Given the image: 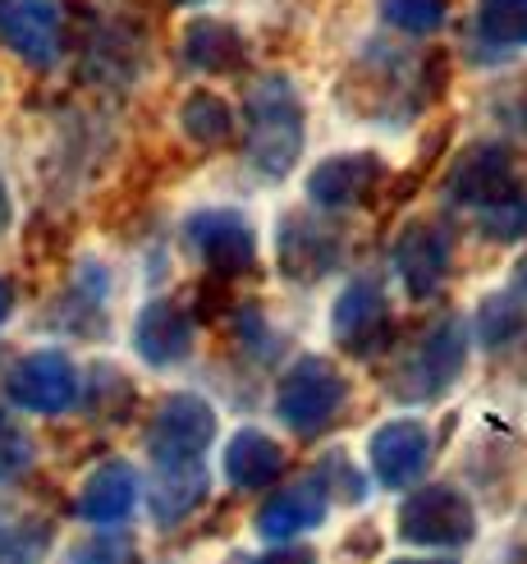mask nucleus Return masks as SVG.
<instances>
[{
	"instance_id": "obj_7",
	"label": "nucleus",
	"mask_w": 527,
	"mask_h": 564,
	"mask_svg": "<svg viewBox=\"0 0 527 564\" xmlns=\"http://www.w3.org/2000/svg\"><path fill=\"white\" fill-rule=\"evenodd\" d=\"M340 230L330 220H317V216H303V212H289L281 225H275V262L289 280L298 285H317L330 271L340 267Z\"/></svg>"
},
{
	"instance_id": "obj_19",
	"label": "nucleus",
	"mask_w": 527,
	"mask_h": 564,
	"mask_svg": "<svg viewBox=\"0 0 527 564\" xmlns=\"http://www.w3.org/2000/svg\"><path fill=\"white\" fill-rule=\"evenodd\" d=\"M184 61L198 74H239L248 61V42L226 19H198L184 33Z\"/></svg>"
},
{
	"instance_id": "obj_24",
	"label": "nucleus",
	"mask_w": 527,
	"mask_h": 564,
	"mask_svg": "<svg viewBox=\"0 0 527 564\" xmlns=\"http://www.w3.org/2000/svg\"><path fill=\"white\" fill-rule=\"evenodd\" d=\"M477 33H482V42L501 46V51L527 46V0H482Z\"/></svg>"
},
{
	"instance_id": "obj_13",
	"label": "nucleus",
	"mask_w": 527,
	"mask_h": 564,
	"mask_svg": "<svg viewBox=\"0 0 527 564\" xmlns=\"http://www.w3.org/2000/svg\"><path fill=\"white\" fill-rule=\"evenodd\" d=\"M381 180H385V165L372 152L326 156L308 175V197L321 212H349V207H363L367 197L381 188Z\"/></svg>"
},
{
	"instance_id": "obj_11",
	"label": "nucleus",
	"mask_w": 527,
	"mask_h": 564,
	"mask_svg": "<svg viewBox=\"0 0 527 564\" xmlns=\"http://www.w3.org/2000/svg\"><path fill=\"white\" fill-rule=\"evenodd\" d=\"M184 239L220 275H243L248 267H253V258H257L253 225H248L239 212H230V207H207L198 216H188Z\"/></svg>"
},
{
	"instance_id": "obj_31",
	"label": "nucleus",
	"mask_w": 527,
	"mask_h": 564,
	"mask_svg": "<svg viewBox=\"0 0 527 564\" xmlns=\"http://www.w3.org/2000/svg\"><path fill=\"white\" fill-rule=\"evenodd\" d=\"M391 564H454V560H436V555H404V560H391Z\"/></svg>"
},
{
	"instance_id": "obj_21",
	"label": "nucleus",
	"mask_w": 527,
	"mask_h": 564,
	"mask_svg": "<svg viewBox=\"0 0 527 564\" xmlns=\"http://www.w3.org/2000/svg\"><path fill=\"white\" fill-rule=\"evenodd\" d=\"M179 124L198 148H220V143L234 138V110L216 93H193L179 110Z\"/></svg>"
},
{
	"instance_id": "obj_15",
	"label": "nucleus",
	"mask_w": 527,
	"mask_h": 564,
	"mask_svg": "<svg viewBox=\"0 0 527 564\" xmlns=\"http://www.w3.org/2000/svg\"><path fill=\"white\" fill-rule=\"evenodd\" d=\"M330 510V491L321 482V473H308V477H298V482L281 487L266 505H262V514H257V532L275 546V542H294L303 538V532H312L321 528Z\"/></svg>"
},
{
	"instance_id": "obj_14",
	"label": "nucleus",
	"mask_w": 527,
	"mask_h": 564,
	"mask_svg": "<svg viewBox=\"0 0 527 564\" xmlns=\"http://www.w3.org/2000/svg\"><path fill=\"white\" fill-rule=\"evenodd\" d=\"M367 455H372V473H376L381 487L418 482V477L427 473V464H431V432H427V422H418V417L385 422V427H376Z\"/></svg>"
},
{
	"instance_id": "obj_28",
	"label": "nucleus",
	"mask_w": 527,
	"mask_h": 564,
	"mask_svg": "<svg viewBox=\"0 0 527 564\" xmlns=\"http://www.w3.org/2000/svg\"><path fill=\"white\" fill-rule=\"evenodd\" d=\"M74 564H138V546L124 532H101L74 551Z\"/></svg>"
},
{
	"instance_id": "obj_2",
	"label": "nucleus",
	"mask_w": 527,
	"mask_h": 564,
	"mask_svg": "<svg viewBox=\"0 0 527 564\" xmlns=\"http://www.w3.org/2000/svg\"><path fill=\"white\" fill-rule=\"evenodd\" d=\"M463 362H468L463 317H440L422 340L395 362V372L385 377V390H391L399 404H431L463 377Z\"/></svg>"
},
{
	"instance_id": "obj_5",
	"label": "nucleus",
	"mask_w": 527,
	"mask_h": 564,
	"mask_svg": "<svg viewBox=\"0 0 527 564\" xmlns=\"http://www.w3.org/2000/svg\"><path fill=\"white\" fill-rule=\"evenodd\" d=\"M330 330H336V345L353 358L385 354V345H391V335H395V317H391V299H385L376 275H358L336 299V307H330Z\"/></svg>"
},
{
	"instance_id": "obj_32",
	"label": "nucleus",
	"mask_w": 527,
	"mask_h": 564,
	"mask_svg": "<svg viewBox=\"0 0 527 564\" xmlns=\"http://www.w3.org/2000/svg\"><path fill=\"white\" fill-rule=\"evenodd\" d=\"M514 290L527 299V262H518V271H514Z\"/></svg>"
},
{
	"instance_id": "obj_25",
	"label": "nucleus",
	"mask_w": 527,
	"mask_h": 564,
	"mask_svg": "<svg viewBox=\"0 0 527 564\" xmlns=\"http://www.w3.org/2000/svg\"><path fill=\"white\" fill-rule=\"evenodd\" d=\"M381 14L395 33L408 37H431L446 23V0H381Z\"/></svg>"
},
{
	"instance_id": "obj_27",
	"label": "nucleus",
	"mask_w": 527,
	"mask_h": 564,
	"mask_svg": "<svg viewBox=\"0 0 527 564\" xmlns=\"http://www.w3.org/2000/svg\"><path fill=\"white\" fill-rule=\"evenodd\" d=\"M477 225L482 235L495 239V243H518L527 235V197H505V203H495L486 212H477Z\"/></svg>"
},
{
	"instance_id": "obj_30",
	"label": "nucleus",
	"mask_w": 527,
	"mask_h": 564,
	"mask_svg": "<svg viewBox=\"0 0 527 564\" xmlns=\"http://www.w3.org/2000/svg\"><path fill=\"white\" fill-rule=\"evenodd\" d=\"M10 307H14V294H10V285H6V280H0V326H6Z\"/></svg>"
},
{
	"instance_id": "obj_23",
	"label": "nucleus",
	"mask_w": 527,
	"mask_h": 564,
	"mask_svg": "<svg viewBox=\"0 0 527 564\" xmlns=\"http://www.w3.org/2000/svg\"><path fill=\"white\" fill-rule=\"evenodd\" d=\"M51 546V523L42 519H10V514H0V564H42Z\"/></svg>"
},
{
	"instance_id": "obj_16",
	"label": "nucleus",
	"mask_w": 527,
	"mask_h": 564,
	"mask_svg": "<svg viewBox=\"0 0 527 564\" xmlns=\"http://www.w3.org/2000/svg\"><path fill=\"white\" fill-rule=\"evenodd\" d=\"M193 335H198V326H193L184 307L171 299H156L133 322V349L152 368H171V362H184L193 354Z\"/></svg>"
},
{
	"instance_id": "obj_29",
	"label": "nucleus",
	"mask_w": 527,
	"mask_h": 564,
	"mask_svg": "<svg viewBox=\"0 0 527 564\" xmlns=\"http://www.w3.org/2000/svg\"><path fill=\"white\" fill-rule=\"evenodd\" d=\"M253 564H317V551L312 546H294V542H275V551L257 555Z\"/></svg>"
},
{
	"instance_id": "obj_3",
	"label": "nucleus",
	"mask_w": 527,
	"mask_h": 564,
	"mask_svg": "<svg viewBox=\"0 0 527 564\" xmlns=\"http://www.w3.org/2000/svg\"><path fill=\"white\" fill-rule=\"evenodd\" d=\"M349 404V381L340 368H330L326 358H298L285 377L275 381V417L294 436H321L330 432Z\"/></svg>"
},
{
	"instance_id": "obj_26",
	"label": "nucleus",
	"mask_w": 527,
	"mask_h": 564,
	"mask_svg": "<svg viewBox=\"0 0 527 564\" xmlns=\"http://www.w3.org/2000/svg\"><path fill=\"white\" fill-rule=\"evenodd\" d=\"M33 459H37L33 436H28L6 409H0V482H14V477H23L28 468H33Z\"/></svg>"
},
{
	"instance_id": "obj_1",
	"label": "nucleus",
	"mask_w": 527,
	"mask_h": 564,
	"mask_svg": "<svg viewBox=\"0 0 527 564\" xmlns=\"http://www.w3.org/2000/svg\"><path fill=\"white\" fill-rule=\"evenodd\" d=\"M243 148L248 161L257 165L266 180H281L294 171L303 152V101L285 74H271L253 83V93L243 101Z\"/></svg>"
},
{
	"instance_id": "obj_12",
	"label": "nucleus",
	"mask_w": 527,
	"mask_h": 564,
	"mask_svg": "<svg viewBox=\"0 0 527 564\" xmlns=\"http://www.w3.org/2000/svg\"><path fill=\"white\" fill-rule=\"evenodd\" d=\"M0 42L33 69L61 61V6L55 0H0Z\"/></svg>"
},
{
	"instance_id": "obj_33",
	"label": "nucleus",
	"mask_w": 527,
	"mask_h": 564,
	"mask_svg": "<svg viewBox=\"0 0 527 564\" xmlns=\"http://www.w3.org/2000/svg\"><path fill=\"white\" fill-rule=\"evenodd\" d=\"M10 220V197H6V188H0V225Z\"/></svg>"
},
{
	"instance_id": "obj_9",
	"label": "nucleus",
	"mask_w": 527,
	"mask_h": 564,
	"mask_svg": "<svg viewBox=\"0 0 527 564\" xmlns=\"http://www.w3.org/2000/svg\"><path fill=\"white\" fill-rule=\"evenodd\" d=\"M446 193L450 203L459 207H473V212H486L495 203H505V197H518V171H514V152L501 148V143H477L468 148L454 171L446 180Z\"/></svg>"
},
{
	"instance_id": "obj_22",
	"label": "nucleus",
	"mask_w": 527,
	"mask_h": 564,
	"mask_svg": "<svg viewBox=\"0 0 527 564\" xmlns=\"http://www.w3.org/2000/svg\"><path fill=\"white\" fill-rule=\"evenodd\" d=\"M477 335H482V345H491V349L518 345L523 335H527V299H523L518 290L491 294V299L477 307Z\"/></svg>"
},
{
	"instance_id": "obj_4",
	"label": "nucleus",
	"mask_w": 527,
	"mask_h": 564,
	"mask_svg": "<svg viewBox=\"0 0 527 564\" xmlns=\"http://www.w3.org/2000/svg\"><path fill=\"white\" fill-rule=\"evenodd\" d=\"M399 538L408 546L427 551H459L477 538V514L473 500L450 482H431L422 491H413L399 510Z\"/></svg>"
},
{
	"instance_id": "obj_20",
	"label": "nucleus",
	"mask_w": 527,
	"mask_h": 564,
	"mask_svg": "<svg viewBox=\"0 0 527 564\" xmlns=\"http://www.w3.org/2000/svg\"><path fill=\"white\" fill-rule=\"evenodd\" d=\"M285 473V449L281 441H271L266 432L248 427L226 445V477L239 491H262Z\"/></svg>"
},
{
	"instance_id": "obj_18",
	"label": "nucleus",
	"mask_w": 527,
	"mask_h": 564,
	"mask_svg": "<svg viewBox=\"0 0 527 564\" xmlns=\"http://www.w3.org/2000/svg\"><path fill=\"white\" fill-rule=\"evenodd\" d=\"M207 491H211V477H207L202 459H193V464H156L152 496H147L152 500V519L161 528H175L207 500Z\"/></svg>"
},
{
	"instance_id": "obj_34",
	"label": "nucleus",
	"mask_w": 527,
	"mask_h": 564,
	"mask_svg": "<svg viewBox=\"0 0 527 564\" xmlns=\"http://www.w3.org/2000/svg\"><path fill=\"white\" fill-rule=\"evenodd\" d=\"M184 6H198V0H184Z\"/></svg>"
},
{
	"instance_id": "obj_17",
	"label": "nucleus",
	"mask_w": 527,
	"mask_h": 564,
	"mask_svg": "<svg viewBox=\"0 0 527 564\" xmlns=\"http://www.w3.org/2000/svg\"><path fill=\"white\" fill-rule=\"evenodd\" d=\"M138 505V473L124 459H106L101 468L88 473L78 500H74V514L83 523H124Z\"/></svg>"
},
{
	"instance_id": "obj_10",
	"label": "nucleus",
	"mask_w": 527,
	"mask_h": 564,
	"mask_svg": "<svg viewBox=\"0 0 527 564\" xmlns=\"http://www.w3.org/2000/svg\"><path fill=\"white\" fill-rule=\"evenodd\" d=\"M450 258H454V239L440 220H413L408 230L395 239V275L413 299H431L450 275Z\"/></svg>"
},
{
	"instance_id": "obj_8",
	"label": "nucleus",
	"mask_w": 527,
	"mask_h": 564,
	"mask_svg": "<svg viewBox=\"0 0 527 564\" xmlns=\"http://www.w3.org/2000/svg\"><path fill=\"white\" fill-rule=\"evenodd\" d=\"M6 394L28 413H65L78 404V368L61 349L23 354L6 377Z\"/></svg>"
},
{
	"instance_id": "obj_6",
	"label": "nucleus",
	"mask_w": 527,
	"mask_h": 564,
	"mask_svg": "<svg viewBox=\"0 0 527 564\" xmlns=\"http://www.w3.org/2000/svg\"><path fill=\"white\" fill-rule=\"evenodd\" d=\"M211 441H216V409L202 400V394H171L147 427V449H152L156 464L207 459Z\"/></svg>"
}]
</instances>
